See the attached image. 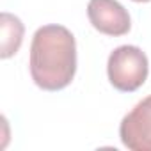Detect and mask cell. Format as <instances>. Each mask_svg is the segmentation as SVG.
<instances>
[{"label": "cell", "mask_w": 151, "mask_h": 151, "mask_svg": "<svg viewBox=\"0 0 151 151\" xmlns=\"http://www.w3.org/2000/svg\"><path fill=\"white\" fill-rule=\"evenodd\" d=\"M30 77L43 91H60L77 73L75 36L62 25L39 27L30 45Z\"/></svg>", "instance_id": "1"}, {"label": "cell", "mask_w": 151, "mask_h": 151, "mask_svg": "<svg viewBox=\"0 0 151 151\" xmlns=\"http://www.w3.org/2000/svg\"><path fill=\"white\" fill-rule=\"evenodd\" d=\"M149 73L146 53L133 45L117 46L107 62V75L110 84L121 93H133L144 86Z\"/></svg>", "instance_id": "2"}, {"label": "cell", "mask_w": 151, "mask_h": 151, "mask_svg": "<svg viewBox=\"0 0 151 151\" xmlns=\"http://www.w3.org/2000/svg\"><path fill=\"white\" fill-rule=\"evenodd\" d=\"M119 137L132 151H151V96L139 101L123 117Z\"/></svg>", "instance_id": "3"}, {"label": "cell", "mask_w": 151, "mask_h": 151, "mask_svg": "<svg viewBox=\"0 0 151 151\" xmlns=\"http://www.w3.org/2000/svg\"><path fill=\"white\" fill-rule=\"evenodd\" d=\"M87 16L91 25L105 36H124L132 29L130 14L117 0H89Z\"/></svg>", "instance_id": "4"}, {"label": "cell", "mask_w": 151, "mask_h": 151, "mask_svg": "<svg viewBox=\"0 0 151 151\" xmlns=\"http://www.w3.org/2000/svg\"><path fill=\"white\" fill-rule=\"evenodd\" d=\"M0 29H2V52H0V57L9 59L20 50L25 29L22 20L9 13L0 14Z\"/></svg>", "instance_id": "5"}, {"label": "cell", "mask_w": 151, "mask_h": 151, "mask_svg": "<svg viewBox=\"0 0 151 151\" xmlns=\"http://www.w3.org/2000/svg\"><path fill=\"white\" fill-rule=\"evenodd\" d=\"M133 2H140V4H144V2H151V0H133Z\"/></svg>", "instance_id": "6"}]
</instances>
